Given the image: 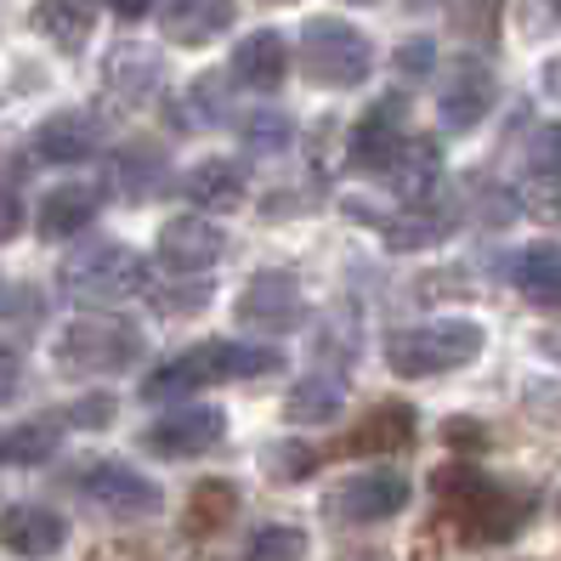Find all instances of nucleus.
<instances>
[{"label":"nucleus","mask_w":561,"mask_h":561,"mask_svg":"<svg viewBox=\"0 0 561 561\" xmlns=\"http://www.w3.org/2000/svg\"><path fill=\"white\" fill-rule=\"evenodd\" d=\"M432 488H437L443 516H448L471 545H500V539L522 534V522L534 516V500H527V493H511V488H500L493 477H482V471H471V466L437 471Z\"/></svg>","instance_id":"nucleus-1"},{"label":"nucleus","mask_w":561,"mask_h":561,"mask_svg":"<svg viewBox=\"0 0 561 561\" xmlns=\"http://www.w3.org/2000/svg\"><path fill=\"white\" fill-rule=\"evenodd\" d=\"M477 352H482V323H471V318L398 329V335L386 341V363L403 380H432V375H448V369H466V363H477Z\"/></svg>","instance_id":"nucleus-2"},{"label":"nucleus","mask_w":561,"mask_h":561,"mask_svg":"<svg viewBox=\"0 0 561 561\" xmlns=\"http://www.w3.org/2000/svg\"><path fill=\"white\" fill-rule=\"evenodd\" d=\"M301 69L312 85H329V91H352L369 80L375 69V46L363 28H352L346 18H312L301 28Z\"/></svg>","instance_id":"nucleus-3"},{"label":"nucleus","mask_w":561,"mask_h":561,"mask_svg":"<svg viewBox=\"0 0 561 561\" xmlns=\"http://www.w3.org/2000/svg\"><path fill=\"white\" fill-rule=\"evenodd\" d=\"M57 278L75 301H91V307H119V301L148 289V267L125 244H80L62 261Z\"/></svg>","instance_id":"nucleus-4"},{"label":"nucleus","mask_w":561,"mask_h":561,"mask_svg":"<svg viewBox=\"0 0 561 561\" xmlns=\"http://www.w3.org/2000/svg\"><path fill=\"white\" fill-rule=\"evenodd\" d=\"M142 357V335L114 318H75L57 335V363L69 375H119Z\"/></svg>","instance_id":"nucleus-5"},{"label":"nucleus","mask_w":561,"mask_h":561,"mask_svg":"<svg viewBox=\"0 0 561 561\" xmlns=\"http://www.w3.org/2000/svg\"><path fill=\"white\" fill-rule=\"evenodd\" d=\"M75 493L85 505H96L103 516H153L159 511V488L137 471L114 466V459H96V466H85L75 477Z\"/></svg>","instance_id":"nucleus-6"},{"label":"nucleus","mask_w":561,"mask_h":561,"mask_svg":"<svg viewBox=\"0 0 561 561\" xmlns=\"http://www.w3.org/2000/svg\"><path fill=\"white\" fill-rule=\"evenodd\" d=\"M493 108V75L477 57H454L443 69V91H437V119L443 130H477Z\"/></svg>","instance_id":"nucleus-7"},{"label":"nucleus","mask_w":561,"mask_h":561,"mask_svg":"<svg viewBox=\"0 0 561 561\" xmlns=\"http://www.w3.org/2000/svg\"><path fill=\"white\" fill-rule=\"evenodd\" d=\"M409 505V477L403 471H357L329 493V516L335 522H386Z\"/></svg>","instance_id":"nucleus-8"},{"label":"nucleus","mask_w":561,"mask_h":561,"mask_svg":"<svg viewBox=\"0 0 561 561\" xmlns=\"http://www.w3.org/2000/svg\"><path fill=\"white\" fill-rule=\"evenodd\" d=\"M233 375V341H221V346H193L171 363H159L153 380L142 386V398L148 403H164V398H187V391H199V386H216Z\"/></svg>","instance_id":"nucleus-9"},{"label":"nucleus","mask_w":561,"mask_h":561,"mask_svg":"<svg viewBox=\"0 0 561 561\" xmlns=\"http://www.w3.org/2000/svg\"><path fill=\"white\" fill-rule=\"evenodd\" d=\"M239 323L261 329V335H284V329L301 323V289L289 273H255L239 295Z\"/></svg>","instance_id":"nucleus-10"},{"label":"nucleus","mask_w":561,"mask_h":561,"mask_svg":"<svg viewBox=\"0 0 561 561\" xmlns=\"http://www.w3.org/2000/svg\"><path fill=\"white\" fill-rule=\"evenodd\" d=\"M403 96H380V103L357 119L352 130V164L357 171H386L391 176V164L403 159Z\"/></svg>","instance_id":"nucleus-11"},{"label":"nucleus","mask_w":561,"mask_h":561,"mask_svg":"<svg viewBox=\"0 0 561 561\" xmlns=\"http://www.w3.org/2000/svg\"><path fill=\"white\" fill-rule=\"evenodd\" d=\"M221 250H227V233L205 216H176V221H164V233H159V255L171 273H205L221 261Z\"/></svg>","instance_id":"nucleus-12"},{"label":"nucleus","mask_w":561,"mask_h":561,"mask_svg":"<svg viewBox=\"0 0 561 561\" xmlns=\"http://www.w3.org/2000/svg\"><path fill=\"white\" fill-rule=\"evenodd\" d=\"M221 437H227V414L221 409H182V414H164L153 425L148 448L164 454V459H193V454H210Z\"/></svg>","instance_id":"nucleus-13"},{"label":"nucleus","mask_w":561,"mask_h":561,"mask_svg":"<svg viewBox=\"0 0 561 561\" xmlns=\"http://www.w3.org/2000/svg\"><path fill=\"white\" fill-rule=\"evenodd\" d=\"M0 545H7L12 556L46 561V556H57L62 545H69V522H62L57 511H46V505H12L7 516H0Z\"/></svg>","instance_id":"nucleus-14"},{"label":"nucleus","mask_w":561,"mask_h":561,"mask_svg":"<svg viewBox=\"0 0 561 561\" xmlns=\"http://www.w3.org/2000/svg\"><path fill=\"white\" fill-rule=\"evenodd\" d=\"M164 41L176 46H210L233 28V0H164Z\"/></svg>","instance_id":"nucleus-15"},{"label":"nucleus","mask_w":561,"mask_h":561,"mask_svg":"<svg viewBox=\"0 0 561 561\" xmlns=\"http://www.w3.org/2000/svg\"><path fill=\"white\" fill-rule=\"evenodd\" d=\"M414 409L409 403H380V409H369V420L357 425V432H346L341 443H335V454H398V448H409L414 443Z\"/></svg>","instance_id":"nucleus-16"},{"label":"nucleus","mask_w":561,"mask_h":561,"mask_svg":"<svg viewBox=\"0 0 561 561\" xmlns=\"http://www.w3.org/2000/svg\"><path fill=\"white\" fill-rule=\"evenodd\" d=\"M284 75H289V46H284V35L261 28V35L239 41V51H233V80H244L250 91H278Z\"/></svg>","instance_id":"nucleus-17"},{"label":"nucleus","mask_w":561,"mask_h":561,"mask_svg":"<svg viewBox=\"0 0 561 561\" xmlns=\"http://www.w3.org/2000/svg\"><path fill=\"white\" fill-rule=\"evenodd\" d=\"M35 153L46 164H85L96 153V119L85 114H57L35 130Z\"/></svg>","instance_id":"nucleus-18"},{"label":"nucleus","mask_w":561,"mask_h":561,"mask_svg":"<svg viewBox=\"0 0 561 561\" xmlns=\"http://www.w3.org/2000/svg\"><path fill=\"white\" fill-rule=\"evenodd\" d=\"M511 278H516V289H522L534 307L561 312V244H534V250H522L516 267H511Z\"/></svg>","instance_id":"nucleus-19"},{"label":"nucleus","mask_w":561,"mask_h":561,"mask_svg":"<svg viewBox=\"0 0 561 561\" xmlns=\"http://www.w3.org/2000/svg\"><path fill=\"white\" fill-rule=\"evenodd\" d=\"M448 227H454V210H443L437 199H420L386 221V239H391V250H425V244H443Z\"/></svg>","instance_id":"nucleus-20"},{"label":"nucleus","mask_w":561,"mask_h":561,"mask_svg":"<svg viewBox=\"0 0 561 561\" xmlns=\"http://www.w3.org/2000/svg\"><path fill=\"white\" fill-rule=\"evenodd\" d=\"M187 199H199L205 210H239L244 205V164L210 159L187 176Z\"/></svg>","instance_id":"nucleus-21"},{"label":"nucleus","mask_w":561,"mask_h":561,"mask_svg":"<svg viewBox=\"0 0 561 561\" xmlns=\"http://www.w3.org/2000/svg\"><path fill=\"white\" fill-rule=\"evenodd\" d=\"M35 18H41V28L51 35V46L80 51L91 41V28H96V0H41Z\"/></svg>","instance_id":"nucleus-22"},{"label":"nucleus","mask_w":561,"mask_h":561,"mask_svg":"<svg viewBox=\"0 0 561 561\" xmlns=\"http://www.w3.org/2000/svg\"><path fill=\"white\" fill-rule=\"evenodd\" d=\"M96 216V193L91 187H57L41 199V233L46 239H80V227Z\"/></svg>","instance_id":"nucleus-23"},{"label":"nucleus","mask_w":561,"mask_h":561,"mask_svg":"<svg viewBox=\"0 0 561 561\" xmlns=\"http://www.w3.org/2000/svg\"><path fill=\"white\" fill-rule=\"evenodd\" d=\"M233 516H239V488L233 482H199L193 488V500H187V534L193 539L221 534Z\"/></svg>","instance_id":"nucleus-24"},{"label":"nucleus","mask_w":561,"mask_h":561,"mask_svg":"<svg viewBox=\"0 0 561 561\" xmlns=\"http://www.w3.org/2000/svg\"><path fill=\"white\" fill-rule=\"evenodd\" d=\"M341 403H346L341 380H329V375H312V380H301V386L289 391L284 414H289L295 425H329V420L341 414Z\"/></svg>","instance_id":"nucleus-25"},{"label":"nucleus","mask_w":561,"mask_h":561,"mask_svg":"<svg viewBox=\"0 0 561 561\" xmlns=\"http://www.w3.org/2000/svg\"><path fill=\"white\" fill-rule=\"evenodd\" d=\"M57 443H62L57 414H41V420L18 425L12 437H0V459H12V466H41V459L57 454Z\"/></svg>","instance_id":"nucleus-26"},{"label":"nucleus","mask_w":561,"mask_h":561,"mask_svg":"<svg viewBox=\"0 0 561 561\" xmlns=\"http://www.w3.org/2000/svg\"><path fill=\"white\" fill-rule=\"evenodd\" d=\"M159 80V57L148 46H119L108 57V91H125V103H137V96H148Z\"/></svg>","instance_id":"nucleus-27"},{"label":"nucleus","mask_w":561,"mask_h":561,"mask_svg":"<svg viewBox=\"0 0 561 561\" xmlns=\"http://www.w3.org/2000/svg\"><path fill=\"white\" fill-rule=\"evenodd\" d=\"M443 7H448V23H454L466 41H493V35H500L505 0H443Z\"/></svg>","instance_id":"nucleus-28"},{"label":"nucleus","mask_w":561,"mask_h":561,"mask_svg":"<svg viewBox=\"0 0 561 561\" xmlns=\"http://www.w3.org/2000/svg\"><path fill=\"white\" fill-rule=\"evenodd\" d=\"M239 561H307V534L301 527H261V534L244 545Z\"/></svg>","instance_id":"nucleus-29"},{"label":"nucleus","mask_w":561,"mask_h":561,"mask_svg":"<svg viewBox=\"0 0 561 561\" xmlns=\"http://www.w3.org/2000/svg\"><path fill=\"white\" fill-rule=\"evenodd\" d=\"M244 142H250L255 153H284V148H289V119H284L278 108H261V114L244 125Z\"/></svg>","instance_id":"nucleus-30"},{"label":"nucleus","mask_w":561,"mask_h":561,"mask_svg":"<svg viewBox=\"0 0 561 561\" xmlns=\"http://www.w3.org/2000/svg\"><path fill=\"white\" fill-rule=\"evenodd\" d=\"M153 176H159V159L148 153V148H130L125 159H119V187H125V199H148V187H153Z\"/></svg>","instance_id":"nucleus-31"},{"label":"nucleus","mask_w":561,"mask_h":561,"mask_svg":"<svg viewBox=\"0 0 561 561\" xmlns=\"http://www.w3.org/2000/svg\"><path fill=\"white\" fill-rule=\"evenodd\" d=\"M312 466H318V448H307V443H284V448H273V477H278V482H301Z\"/></svg>","instance_id":"nucleus-32"},{"label":"nucleus","mask_w":561,"mask_h":561,"mask_svg":"<svg viewBox=\"0 0 561 561\" xmlns=\"http://www.w3.org/2000/svg\"><path fill=\"white\" fill-rule=\"evenodd\" d=\"M534 171L539 176H550V182H561V125H545V130H534Z\"/></svg>","instance_id":"nucleus-33"},{"label":"nucleus","mask_w":561,"mask_h":561,"mask_svg":"<svg viewBox=\"0 0 561 561\" xmlns=\"http://www.w3.org/2000/svg\"><path fill=\"white\" fill-rule=\"evenodd\" d=\"M193 103H199V119H227V80H216V75H205L199 85H193Z\"/></svg>","instance_id":"nucleus-34"},{"label":"nucleus","mask_w":561,"mask_h":561,"mask_svg":"<svg viewBox=\"0 0 561 561\" xmlns=\"http://www.w3.org/2000/svg\"><path fill=\"white\" fill-rule=\"evenodd\" d=\"M432 57H437V46H432V41H409V46L398 51L403 80H425V75H432Z\"/></svg>","instance_id":"nucleus-35"},{"label":"nucleus","mask_w":561,"mask_h":561,"mask_svg":"<svg viewBox=\"0 0 561 561\" xmlns=\"http://www.w3.org/2000/svg\"><path fill=\"white\" fill-rule=\"evenodd\" d=\"M69 420L85 425V432H96V425H108V420H114V398H80V403L69 409Z\"/></svg>","instance_id":"nucleus-36"},{"label":"nucleus","mask_w":561,"mask_h":561,"mask_svg":"<svg viewBox=\"0 0 561 561\" xmlns=\"http://www.w3.org/2000/svg\"><path fill=\"white\" fill-rule=\"evenodd\" d=\"M18 386H23V363H18L12 346H0V403H12Z\"/></svg>","instance_id":"nucleus-37"},{"label":"nucleus","mask_w":561,"mask_h":561,"mask_svg":"<svg viewBox=\"0 0 561 561\" xmlns=\"http://www.w3.org/2000/svg\"><path fill=\"white\" fill-rule=\"evenodd\" d=\"M18 227H23V199H18L12 187H0V244H7Z\"/></svg>","instance_id":"nucleus-38"},{"label":"nucleus","mask_w":561,"mask_h":561,"mask_svg":"<svg viewBox=\"0 0 561 561\" xmlns=\"http://www.w3.org/2000/svg\"><path fill=\"white\" fill-rule=\"evenodd\" d=\"M527 12L539 18V28H561V0H527ZM527 18V23H534Z\"/></svg>","instance_id":"nucleus-39"},{"label":"nucleus","mask_w":561,"mask_h":561,"mask_svg":"<svg viewBox=\"0 0 561 561\" xmlns=\"http://www.w3.org/2000/svg\"><path fill=\"white\" fill-rule=\"evenodd\" d=\"M448 437H454V443H482L477 420H448Z\"/></svg>","instance_id":"nucleus-40"},{"label":"nucleus","mask_w":561,"mask_h":561,"mask_svg":"<svg viewBox=\"0 0 561 561\" xmlns=\"http://www.w3.org/2000/svg\"><path fill=\"white\" fill-rule=\"evenodd\" d=\"M545 91L561 103V57H550V62H545Z\"/></svg>","instance_id":"nucleus-41"},{"label":"nucleus","mask_w":561,"mask_h":561,"mask_svg":"<svg viewBox=\"0 0 561 561\" xmlns=\"http://www.w3.org/2000/svg\"><path fill=\"white\" fill-rule=\"evenodd\" d=\"M108 7H114L119 18H142V12L153 7V0H108Z\"/></svg>","instance_id":"nucleus-42"},{"label":"nucleus","mask_w":561,"mask_h":561,"mask_svg":"<svg viewBox=\"0 0 561 561\" xmlns=\"http://www.w3.org/2000/svg\"><path fill=\"white\" fill-rule=\"evenodd\" d=\"M539 346H545V352H550V357H556V363H561V329H556V335H545V341H539Z\"/></svg>","instance_id":"nucleus-43"},{"label":"nucleus","mask_w":561,"mask_h":561,"mask_svg":"<svg viewBox=\"0 0 561 561\" xmlns=\"http://www.w3.org/2000/svg\"><path fill=\"white\" fill-rule=\"evenodd\" d=\"M352 7H369V0H352Z\"/></svg>","instance_id":"nucleus-44"},{"label":"nucleus","mask_w":561,"mask_h":561,"mask_svg":"<svg viewBox=\"0 0 561 561\" xmlns=\"http://www.w3.org/2000/svg\"><path fill=\"white\" fill-rule=\"evenodd\" d=\"M273 7H284V0H273Z\"/></svg>","instance_id":"nucleus-45"}]
</instances>
